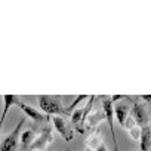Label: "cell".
Returning <instances> with one entry per match:
<instances>
[{
  "instance_id": "1",
  "label": "cell",
  "mask_w": 151,
  "mask_h": 151,
  "mask_svg": "<svg viewBox=\"0 0 151 151\" xmlns=\"http://www.w3.org/2000/svg\"><path fill=\"white\" fill-rule=\"evenodd\" d=\"M39 104L40 108L45 111L46 116H58V114H67V111L61 105L59 96H50V95H39Z\"/></svg>"
},
{
  "instance_id": "2",
  "label": "cell",
  "mask_w": 151,
  "mask_h": 151,
  "mask_svg": "<svg viewBox=\"0 0 151 151\" xmlns=\"http://www.w3.org/2000/svg\"><path fill=\"white\" fill-rule=\"evenodd\" d=\"M25 123V117H22L19 120V123L17 124V127L0 142V151H17V147H18V142H19V138H21V129Z\"/></svg>"
},
{
  "instance_id": "3",
  "label": "cell",
  "mask_w": 151,
  "mask_h": 151,
  "mask_svg": "<svg viewBox=\"0 0 151 151\" xmlns=\"http://www.w3.org/2000/svg\"><path fill=\"white\" fill-rule=\"evenodd\" d=\"M102 111L104 116L111 127V136H113V144H114V151H119L117 147V138H116V132H114V102L111 101V98L102 96Z\"/></svg>"
},
{
  "instance_id": "4",
  "label": "cell",
  "mask_w": 151,
  "mask_h": 151,
  "mask_svg": "<svg viewBox=\"0 0 151 151\" xmlns=\"http://www.w3.org/2000/svg\"><path fill=\"white\" fill-rule=\"evenodd\" d=\"M53 141V135H52V129L50 127H43L42 133L34 138V141L30 145V151H43L47 144H50Z\"/></svg>"
},
{
  "instance_id": "5",
  "label": "cell",
  "mask_w": 151,
  "mask_h": 151,
  "mask_svg": "<svg viewBox=\"0 0 151 151\" xmlns=\"http://www.w3.org/2000/svg\"><path fill=\"white\" fill-rule=\"evenodd\" d=\"M50 120H52V123H53L55 130H58V133H59L67 142H70V141L73 139V129H71V126H70L61 116H53Z\"/></svg>"
},
{
  "instance_id": "6",
  "label": "cell",
  "mask_w": 151,
  "mask_h": 151,
  "mask_svg": "<svg viewBox=\"0 0 151 151\" xmlns=\"http://www.w3.org/2000/svg\"><path fill=\"white\" fill-rule=\"evenodd\" d=\"M132 119H133V122H135L139 127L148 126L147 111H145V108H144L141 104H138V102H135L133 107H132Z\"/></svg>"
},
{
  "instance_id": "7",
  "label": "cell",
  "mask_w": 151,
  "mask_h": 151,
  "mask_svg": "<svg viewBox=\"0 0 151 151\" xmlns=\"http://www.w3.org/2000/svg\"><path fill=\"white\" fill-rule=\"evenodd\" d=\"M18 105H19V107H21V110L28 116V119H31V120H34V122H37V123H42V122H47V120H50V119H49V116H46V114L40 113L39 110H36V108H34V107H31V105L24 104L22 101H21Z\"/></svg>"
},
{
  "instance_id": "8",
  "label": "cell",
  "mask_w": 151,
  "mask_h": 151,
  "mask_svg": "<svg viewBox=\"0 0 151 151\" xmlns=\"http://www.w3.org/2000/svg\"><path fill=\"white\" fill-rule=\"evenodd\" d=\"M127 114H129V105L124 104V102H117L114 105V116L117 117V122L119 124L123 127L126 124V120H127Z\"/></svg>"
},
{
  "instance_id": "9",
  "label": "cell",
  "mask_w": 151,
  "mask_h": 151,
  "mask_svg": "<svg viewBox=\"0 0 151 151\" xmlns=\"http://www.w3.org/2000/svg\"><path fill=\"white\" fill-rule=\"evenodd\" d=\"M19 102H21V99H19V96H17V95H5V96H3V104H5V107H3L2 114H0V124L5 122V117H6L9 108H11L12 105H18Z\"/></svg>"
},
{
  "instance_id": "10",
  "label": "cell",
  "mask_w": 151,
  "mask_h": 151,
  "mask_svg": "<svg viewBox=\"0 0 151 151\" xmlns=\"http://www.w3.org/2000/svg\"><path fill=\"white\" fill-rule=\"evenodd\" d=\"M33 141H34V130H25V132H22V133H21V138H19L21 150H22V151L30 150V145H31Z\"/></svg>"
},
{
  "instance_id": "11",
  "label": "cell",
  "mask_w": 151,
  "mask_h": 151,
  "mask_svg": "<svg viewBox=\"0 0 151 151\" xmlns=\"http://www.w3.org/2000/svg\"><path fill=\"white\" fill-rule=\"evenodd\" d=\"M71 124L73 126H77L79 123H82L85 126V108H76L71 111Z\"/></svg>"
},
{
  "instance_id": "12",
  "label": "cell",
  "mask_w": 151,
  "mask_h": 151,
  "mask_svg": "<svg viewBox=\"0 0 151 151\" xmlns=\"http://www.w3.org/2000/svg\"><path fill=\"white\" fill-rule=\"evenodd\" d=\"M104 119H105L104 111H95L93 114H91V116L86 117V124H85V126H88V127H93V126H96L98 123H101Z\"/></svg>"
},
{
  "instance_id": "13",
  "label": "cell",
  "mask_w": 151,
  "mask_h": 151,
  "mask_svg": "<svg viewBox=\"0 0 151 151\" xmlns=\"http://www.w3.org/2000/svg\"><path fill=\"white\" fill-rule=\"evenodd\" d=\"M124 126L127 127V130H129V133H130V136H132L133 139H139V138H141V127L133 122V119H129V117H127Z\"/></svg>"
},
{
  "instance_id": "14",
  "label": "cell",
  "mask_w": 151,
  "mask_h": 151,
  "mask_svg": "<svg viewBox=\"0 0 151 151\" xmlns=\"http://www.w3.org/2000/svg\"><path fill=\"white\" fill-rule=\"evenodd\" d=\"M86 144H88L89 147H92V148H95V150H96V148L102 144V138H101V135H99L98 132H95L93 135H91V136L88 138Z\"/></svg>"
},
{
  "instance_id": "15",
  "label": "cell",
  "mask_w": 151,
  "mask_h": 151,
  "mask_svg": "<svg viewBox=\"0 0 151 151\" xmlns=\"http://www.w3.org/2000/svg\"><path fill=\"white\" fill-rule=\"evenodd\" d=\"M85 99H88V95H80L79 98H76V99H74V101L68 105V108L65 110V111H67V114H68V113H71V111H73L76 107L79 105V102H82V101H85Z\"/></svg>"
},
{
  "instance_id": "16",
  "label": "cell",
  "mask_w": 151,
  "mask_h": 151,
  "mask_svg": "<svg viewBox=\"0 0 151 151\" xmlns=\"http://www.w3.org/2000/svg\"><path fill=\"white\" fill-rule=\"evenodd\" d=\"M95 151H108V150H107V147H105V144L102 142V144H101V145H99V147H98V148L95 150Z\"/></svg>"
},
{
  "instance_id": "17",
  "label": "cell",
  "mask_w": 151,
  "mask_h": 151,
  "mask_svg": "<svg viewBox=\"0 0 151 151\" xmlns=\"http://www.w3.org/2000/svg\"><path fill=\"white\" fill-rule=\"evenodd\" d=\"M142 99H145V101H150V99H151V96H142Z\"/></svg>"
},
{
  "instance_id": "18",
  "label": "cell",
  "mask_w": 151,
  "mask_h": 151,
  "mask_svg": "<svg viewBox=\"0 0 151 151\" xmlns=\"http://www.w3.org/2000/svg\"><path fill=\"white\" fill-rule=\"evenodd\" d=\"M85 151H93V150H92V148H86Z\"/></svg>"
},
{
  "instance_id": "19",
  "label": "cell",
  "mask_w": 151,
  "mask_h": 151,
  "mask_svg": "<svg viewBox=\"0 0 151 151\" xmlns=\"http://www.w3.org/2000/svg\"><path fill=\"white\" fill-rule=\"evenodd\" d=\"M150 130H151V124H150Z\"/></svg>"
},
{
  "instance_id": "20",
  "label": "cell",
  "mask_w": 151,
  "mask_h": 151,
  "mask_svg": "<svg viewBox=\"0 0 151 151\" xmlns=\"http://www.w3.org/2000/svg\"><path fill=\"white\" fill-rule=\"evenodd\" d=\"M138 151H141V150H138Z\"/></svg>"
},
{
  "instance_id": "21",
  "label": "cell",
  "mask_w": 151,
  "mask_h": 151,
  "mask_svg": "<svg viewBox=\"0 0 151 151\" xmlns=\"http://www.w3.org/2000/svg\"><path fill=\"white\" fill-rule=\"evenodd\" d=\"M0 126H2V124H0Z\"/></svg>"
}]
</instances>
